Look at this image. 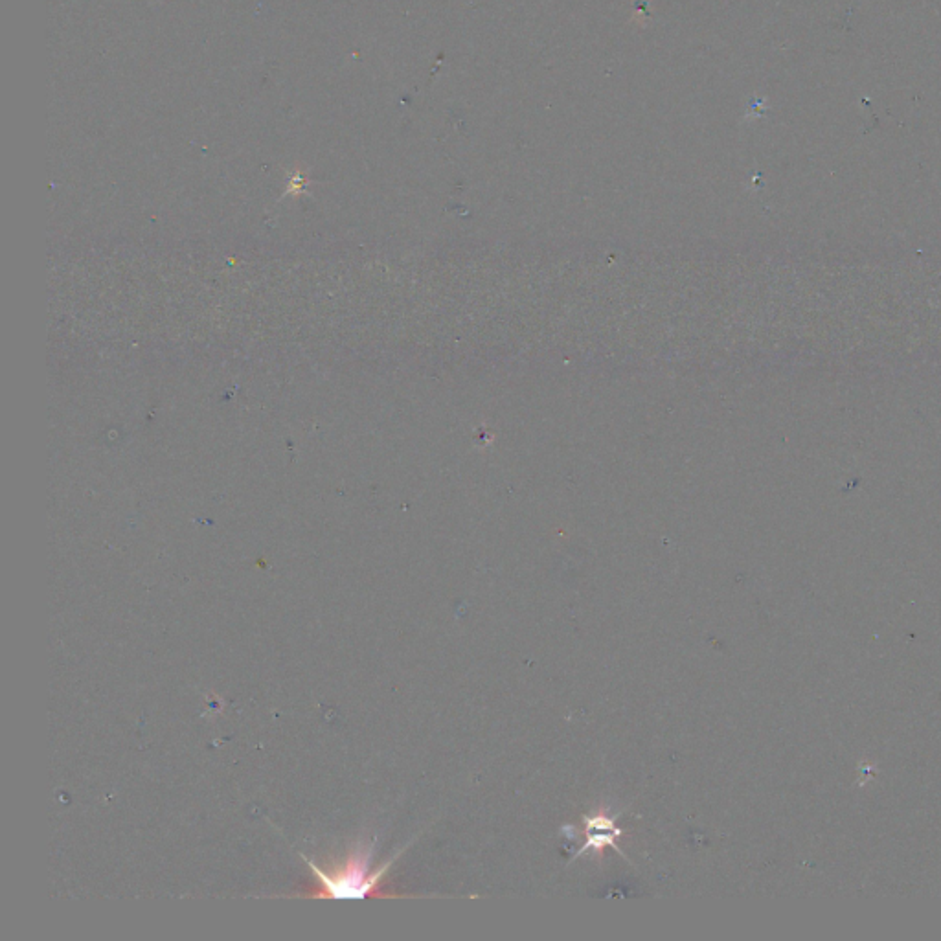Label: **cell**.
Wrapping results in <instances>:
<instances>
[{
    "mask_svg": "<svg viewBox=\"0 0 941 941\" xmlns=\"http://www.w3.org/2000/svg\"><path fill=\"white\" fill-rule=\"evenodd\" d=\"M374 848L375 839H359L346 851L341 861L331 866H318L302 855L309 870L315 875V886L309 890V894L342 901L381 896L383 879L399 853L383 866H374Z\"/></svg>",
    "mask_w": 941,
    "mask_h": 941,
    "instance_id": "obj_1",
    "label": "cell"
},
{
    "mask_svg": "<svg viewBox=\"0 0 941 941\" xmlns=\"http://www.w3.org/2000/svg\"><path fill=\"white\" fill-rule=\"evenodd\" d=\"M622 817V811L620 813H611L607 807H600L596 809L594 813H590L587 817L583 818V837H585V842L583 846H579L576 853L572 855V859H578V857H585V855H598L601 857L603 851L607 848L616 851L618 855L625 857L624 851L620 850L618 846V840L624 837V829L620 828L616 822L618 818Z\"/></svg>",
    "mask_w": 941,
    "mask_h": 941,
    "instance_id": "obj_2",
    "label": "cell"
}]
</instances>
